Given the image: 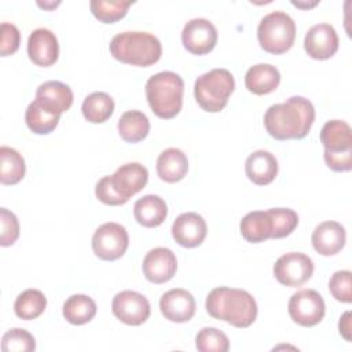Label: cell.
<instances>
[{
	"instance_id": "1",
	"label": "cell",
	"mask_w": 352,
	"mask_h": 352,
	"mask_svg": "<svg viewBox=\"0 0 352 352\" xmlns=\"http://www.w3.org/2000/svg\"><path fill=\"white\" fill-rule=\"evenodd\" d=\"M314 121V104L298 95L289 98L285 103L270 106L264 114V126L268 135L276 140L305 138Z\"/></svg>"
},
{
	"instance_id": "2",
	"label": "cell",
	"mask_w": 352,
	"mask_h": 352,
	"mask_svg": "<svg viewBox=\"0 0 352 352\" xmlns=\"http://www.w3.org/2000/svg\"><path fill=\"white\" fill-rule=\"evenodd\" d=\"M208 314L235 327H249L257 318V302L254 297L242 289L216 287L209 292L205 301Z\"/></svg>"
},
{
	"instance_id": "3",
	"label": "cell",
	"mask_w": 352,
	"mask_h": 352,
	"mask_svg": "<svg viewBox=\"0 0 352 352\" xmlns=\"http://www.w3.org/2000/svg\"><path fill=\"white\" fill-rule=\"evenodd\" d=\"M109 50L114 59L140 67L157 63L162 54L161 41L147 32L118 33L111 38Z\"/></svg>"
},
{
	"instance_id": "4",
	"label": "cell",
	"mask_w": 352,
	"mask_h": 352,
	"mask_svg": "<svg viewBox=\"0 0 352 352\" xmlns=\"http://www.w3.org/2000/svg\"><path fill=\"white\" fill-rule=\"evenodd\" d=\"M184 82L175 72H160L146 82V96L151 111L164 120L176 117L183 106Z\"/></svg>"
},
{
	"instance_id": "5",
	"label": "cell",
	"mask_w": 352,
	"mask_h": 352,
	"mask_svg": "<svg viewBox=\"0 0 352 352\" xmlns=\"http://www.w3.org/2000/svg\"><path fill=\"white\" fill-rule=\"evenodd\" d=\"M320 143L324 147V162L331 170L352 169V131L345 121H327L320 131Z\"/></svg>"
},
{
	"instance_id": "6",
	"label": "cell",
	"mask_w": 352,
	"mask_h": 352,
	"mask_svg": "<svg viewBox=\"0 0 352 352\" xmlns=\"http://www.w3.org/2000/svg\"><path fill=\"white\" fill-rule=\"evenodd\" d=\"M234 89V76L227 69H213L195 80L194 96L202 110L219 113L227 106Z\"/></svg>"
},
{
	"instance_id": "7",
	"label": "cell",
	"mask_w": 352,
	"mask_h": 352,
	"mask_svg": "<svg viewBox=\"0 0 352 352\" xmlns=\"http://www.w3.org/2000/svg\"><path fill=\"white\" fill-rule=\"evenodd\" d=\"M260 47L274 55L289 51L296 38V23L293 18L283 11H274L261 18L257 28Z\"/></svg>"
},
{
	"instance_id": "8",
	"label": "cell",
	"mask_w": 352,
	"mask_h": 352,
	"mask_svg": "<svg viewBox=\"0 0 352 352\" xmlns=\"http://www.w3.org/2000/svg\"><path fill=\"white\" fill-rule=\"evenodd\" d=\"M128 245L129 236L125 227L113 221L99 226L92 236V250L96 257L104 261H114L122 257Z\"/></svg>"
},
{
	"instance_id": "9",
	"label": "cell",
	"mask_w": 352,
	"mask_h": 352,
	"mask_svg": "<svg viewBox=\"0 0 352 352\" xmlns=\"http://www.w3.org/2000/svg\"><path fill=\"white\" fill-rule=\"evenodd\" d=\"M292 320L304 327L318 324L326 314L323 297L314 289H302L296 292L287 304Z\"/></svg>"
},
{
	"instance_id": "10",
	"label": "cell",
	"mask_w": 352,
	"mask_h": 352,
	"mask_svg": "<svg viewBox=\"0 0 352 352\" xmlns=\"http://www.w3.org/2000/svg\"><path fill=\"white\" fill-rule=\"evenodd\" d=\"M314 274V261L309 256L300 252L282 254L274 264V275L276 280L289 287L302 286Z\"/></svg>"
},
{
	"instance_id": "11",
	"label": "cell",
	"mask_w": 352,
	"mask_h": 352,
	"mask_svg": "<svg viewBox=\"0 0 352 352\" xmlns=\"http://www.w3.org/2000/svg\"><path fill=\"white\" fill-rule=\"evenodd\" d=\"M113 315L125 324L139 326L150 316V302L139 292L122 290L117 293L111 302Z\"/></svg>"
},
{
	"instance_id": "12",
	"label": "cell",
	"mask_w": 352,
	"mask_h": 352,
	"mask_svg": "<svg viewBox=\"0 0 352 352\" xmlns=\"http://www.w3.org/2000/svg\"><path fill=\"white\" fill-rule=\"evenodd\" d=\"M182 43L194 55L209 54L217 44V29L205 18L190 19L182 30Z\"/></svg>"
},
{
	"instance_id": "13",
	"label": "cell",
	"mask_w": 352,
	"mask_h": 352,
	"mask_svg": "<svg viewBox=\"0 0 352 352\" xmlns=\"http://www.w3.org/2000/svg\"><path fill=\"white\" fill-rule=\"evenodd\" d=\"M142 270L147 280L157 285L165 283L176 274L177 260L170 249L154 248L144 256Z\"/></svg>"
},
{
	"instance_id": "14",
	"label": "cell",
	"mask_w": 352,
	"mask_h": 352,
	"mask_svg": "<svg viewBox=\"0 0 352 352\" xmlns=\"http://www.w3.org/2000/svg\"><path fill=\"white\" fill-rule=\"evenodd\" d=\"M304 50L312 59L324 60L331 58L338 50V36L329 23L314 25L304 37Z\"/></svg>"
},
{
	"instance_id": "15",
	"label": "cell",
	"mask_w": 352,
	"mask_h": 352,
	"mask_svg": "<svg viewBox=\"0 0 352 352\" xmlns=\"http://www.w3.org/2000/svg\"><path fill=\"white\" fill-rule=\"evenodd\" d=\"M172 236L183 248L199 246L208 232L206 221L195 212H187L179 214L172 224Z\"/></svg>"
},
{
	"instance_id": "16",
	"label": "cell",
	"mask_w": 352,
	"mask_h": 352,
	"mask_svg": "<svg viewBox=\"0 0 352 352\" xmlns=\"http://www.w3.org/2000/svg\"><path fill=\"white\" fill-rule=\"evenodd\" d=\"M28 55L41 67H48L58 60L59 44L56 36L45 28L34 29L28 38Z\"/></svg>"
},
{
	"instance_id": "17",
	"label": "cell",
	"mask_w": 352,
	"mask_h": 352,
	"mask_svg": "<svg viewBox=\"0 0 352 352\" xmlns=\"http://www.w3.org/2000/svg\"><path fill=\"white\" fill-rule=\"evenodd\" d=\"M195 300L186 289H170L162 294L160 309L165 319L176 323L188 322L195 314Z\"/></svg>"
},
{
	"instance_id": "18",
	"label": "cell",
	"mask_w": 352,
	"mask_h": 352,
	"mask_svg": "<svg viewBox=\"0 0 352 352\" xmlns=\"http://www.w3.org/2000/svg\"><path fill=\"white\" fill-rule=\"evenodd\" d=\"M111 184L116 191L128 202V199L144 188L148 180V170L139 162L121 165L111 176Z\"/></svg>"
},
{
	"instance_id": "19",
	"label": "cell",
	"mask_w": 352,
	"mask_h": 352,
	"mask_svg": "<svg viewBox=\"0 0 352 352\" xmlns=\"http://www.w3.org/2000/svg\"><path fill=\"white\" fill-rule=\"evenodd\" d=\"M311 242L319 254L334 256L345 246L346 232L340 223L327 220L315 227Z\"/></svg>"
},
{
	"instance_id": "20",
	"label": "cell",
	"mask_w": 352,
	"mask_h": 352,
	"mask_svg": "<svg viewBox=\"0 0 352 352\" xmlns=\"http://www.w3.org/2000/svg\"><path fill=\"white\" fill-rule=\"evenodd\" d=\"M245 172L252 183L267 186L272 183L278 175V161L272 153L256 150L246 158Z\"/></svg>"
},
{
	"instance_id": "21",
	"label": "cell",
	"mask_w": 352,
	"mask_h": 352,
	"mask_svg": "<svg viewBox=\"0 0 352 352\" xmlns=\"http://www.w3.org/2000/svg\"><path fill=\"white\" fill-rule=\"evenodd\" d=\"M36 100L60 116L72 107L73 92L69 85L51 80L38 85L36 91Z\"/></svg>"
},
{
	"instance_id": "22",
	"label": "cell",
	"mask_w": 352,
	"mask_h": 352,
	"mask_svg": "<svg viewBox=\"0 0 352 352\" xmlns=\"http://www.w3.org/2000/svg\"><path fill=\"white\" fill-rule=\"evenodd\" d=\"M133 216L140 226L154 228L165 221L168 216V206L160 195L147 194L135 202Z\"/></svg>"
},
{
	"instance_id": "23",
	"label": "cell",
	"mask_w": 352,
	"mask_h": 352,
	"mask_svg": "<svg viewBox=\"0 0 352 352\" xmlns=\"http://www.w3.org/2000/svg\"><path fill=\"white\" fill-rule=\"evenodd\" d=\"M280 82L279 70L270 63H257L246 72L245 85L256 95H267L278 88Z\"/></svg>"
},
{
	"instance_id": "24",
	"label": "cell",
	"mask_w": 352,
	"mask_h": 352,
	"mask_svg": "<svg viewBox=\"0 0 352 352\" xmlns=\"http://www.w3.org/2000/svg\"><path fill=\"white\" fill-rule=\"evenodd\" d=\"M188 170L187 155L180 148H166L157 158V173L166 183H176L184 179Z\"/></svg>"
},
{
	"instance_id": "25",
	"label": "cell",
	"mask_w": 352,
	"mask_h": 352,
	"mask_svg": "<svg viewBox=\"0 0 352 352\" xmlns=\"http://www.w3.org/2000/svg\"><path fill=\"white\" fill-rule=\"evenodd\" d=\"M242 236L250 243H261L271 238L272 223L268 212L253 210L245 214L239 223Z\"/></svg>"
},
{
	"instance_id": "26",
	"label": "cell",
	"mask_w": 352,
	"mask_h": 352,
	"mask_svg": "<svg viewBox=\"0 0 352 352\" xmlns=\"http://www.w3.org/2000/svg\"><path fill=\"white\" fill-rule=\"evenodd\" d=\"M60 116L47 106H44L38 100H33L26 111H25V121L28 128L36 135H48L51 133L59 124Z\"/></svg>"
},
{
	"instance_id": "27",
	"label": "cell",
	"mask_w": 352,
	"mask_h": 352,
	"mask_svg": "<svg viewBox=\"0 0 352 352\" xmlns=\"http://www.w3.org/2000/svg\"><path fill=\"white\" fill-rule=\"evenodd\" d=\"M118 133L126 143L142 142L150 132V121L147 116L139 110L125 111L117 124Z\"/></svg>"
},
{
	"instance_id": "28",
	"label": "cell",
	"mask_w": 352,
	"mask_h": 352,
	"mask_svg": "<svg viewBox=\"0 0 352 352\" xmlns=\"http://www.w3.org/2000/svg\"><path fill=\"white\" fill-rule=\"evenodd\" d=\"M62 314L69 323L81 326L96 315V302L87 294H73L63 302Z\"/></svg>"
},
{
	"instance_id": "29",
	"label": "cell",
	"mask_w": 352,
	"mask_h": 352,
	"mask_svg": "<svg viewBox=\"0 0 352 352\" xmlns=\"http://www.w3.org/2000/svg\"><path fill=\"white\" fill-rule=\"evenodd\" d=\"M81 111L87 121L92 124H103L114 111V100L106 92H92L84 99Z\"/></svg>"
},
{
	"instance_id": "30",
	"label": "cell",
	"mask_w": 352,
	"mask_h": 352,
	"mask_svg": "<svg viewBox=\"0 0 352 352\" xmlns=\"http://www.w3.org/2000/svg\"><path fill=\"white\" fill-rule=\"evenodd\" d=\"M26 172L23 157L11 147H0V182L1 184L19 183Z\"/></svg>"
},
{
	"instance_id": "31",
	"label": "cell",
	"mask_w": 352,
	"mask_h": 352,
	"mask_svg": "<svg viewBox=\"0 0 352 352\" xmlns=\"http://www.w3.org/2000/svg\"><path fill=\"white\" fill-rule=\"evenodd\" d=\"M45 307L47 298L43 292L37 289H28L22 292L14 302L15 315L23 320H32L38 318L44 312Z\"/></svg>"
},
{
	"instance_id": "32",
	"label": "cell",
	"mask_w": 352,
	"mask_h": 352,
	"mask_svg": "<svg viewBox=\"0 0 352 352\" xmlns=\"http://www.w3.org/2000/svg\"><path fill=\"white\" fill-rule=\"evenodd\" d=\"M133 1H121V0H92L89 3L91 12L96 19L103 23H114L122 19L128 8L132 6Z\"/></svg>"
},
{
	"instance_id": "33",
	"label": "cell",
	"mask_w": 352,
	"mask_h": 352,
	"mask_svg": "<svg viewBox=\"0 0 352 352\" xmlns=\"http://www.w3.org/2000/svg\"><path fill=\"white\" fill-rule=\"evenodd\" d=\"M272 223V239L289 236L298 224V214L289 208H271L267 210Z\"/></svg>"
},
{
	"instance_id": "34",
	"label": "cell",
	"mask_w": 352,
	"mask_h": 352,
	"mask_svg": "<svg viewBox=\"0 0 352 352\" xmlns=\"http://www.w3.org/2000/svg\"><path fill=\"white\" fill-rule=\"evenodd\" d=\"M195 346L199 352H227L230 341L221 330L216 327H204L195 337Z\"/></svg>"
},
{
	"instance_id": "35",
	"label": "cell",
	"mask_w": 352,
	"mask_h": 352,
	"mask_svg": "<svg viewBox=\"0 0 352 352\" xmlns=\"http://www.w3.org/2000/svg\"><path fill=\"white\" fill-rule=\"evenodd\" d=\"M36 349L34 337L25 329L14 327L1 337L3 352H30Z\"/></svg>"
},
{
	"instance_id": "36",
	"label": "cell",
	"mask_w": 352,
	"mask_h": 352,
	"mask_svg": "<svg viewBox=\"0 0 352 352\" xmlns=\"http://www.w3.org/2000/svg\"><path fill=\"white\" fill-rule=\"evenodd\" d=\"M351 271L342 270L336 271L329 280V290L331 296L341 302L352 301V289H351Z\"/></svg>"
},
{
	"instance_id": "37",
	"label": "cell",
	"mask_w": 352,
	"mask_h": 352,
	"mask_svg": "<svg viewBox=\"0 0 352 352\" xmlns=\"http://www.w3.org/2000/svg\"><path fill=\"white\" fill-rule=\"evenodd\" d=\"M19 236V221L7 208H0V245L11 246Z\"/></svg>"
},
{
	"instance_id": "38",
	"label": "cell",
	"mask_w": 352,
	"mask_h": 352,
	"mask_svg": "<svg viewBox=\"0 0 352 352\" xmlns=\"http://www.w3.org/2000/svg\"><path fill=\"white\" fill-rule=\"evenodd\" d=\"M1 40H0V55L8 56L14 55L21 44V33L18 28L12 23L3 22L1 26Z\"/></svg>"
},
{
	"instance_id": "39",
	"label": "cell",
	"mask_w": 352,
	"mask_h": 352,
	"mask_svg": "<svg viewBox=\"0 0 352 352\" xmlns=\"http://www.w3.org/2000/svg\"><path fill=\"white\" fill-rule=\"evenodd\" d=\"M95 195L96 198L103 202L104 205H110V206H117V205H124L126 204V201L116 191V188L111 184L110 176H104L102 177L96 186H95Z\"/></svg>"
},
{
	"instance_id": "40",
	"label": "cell",
	"mask_w": 352,
	"mask_h": 352,
	"mask_svg": "<svg viewBox=\"0 0 352 352\" xmlns=\"http://www.w3.org/2000/svg\"><path fill=\"white\" fill-rule=\"evenodd\" d=\"M351 312L346 311L341 318H340V323H338V329H340V334L346 340V341H351V336H349V331H351Z\"/></svg>"
},
{
	"instance_id": "41",
	"label": "cell",
	"mask_w": 352,
	"mask_h": 352,
	"mask_svg": "<svg viewBox=\"0 0 352 352\" xmlns=\"http://www.w3.org/2000/svg\"><path fill=\"white\" fill-rule=\"evenodd\" d=\"M292 4L293 6H296V7H300V8H311V7H315L316 4H318V1H315V3H312V4H301V3H296V1H292Z\"/></svg>"
},
{
	"instance_id": "42",
	"label": "cell",
	"mask_w": 352,
	"mask_h": 352,
	"mask_svg": "<svg viewBox=\"0 0 352 352\" xmlns=\"http://www.w3.org/2000/svg\"><path fill=\"white\" fill-rule=\"evenodd\" d=\"M40 7H44V8H51V7H56L59 3H54V4H47V3H37Z\"/></svg>"
}]
</instances>
